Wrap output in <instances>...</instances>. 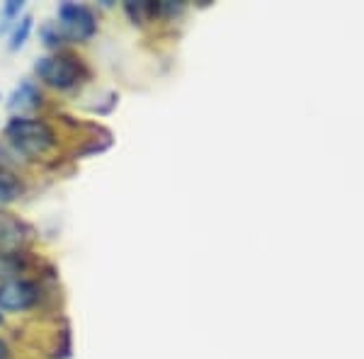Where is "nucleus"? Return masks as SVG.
Returning <instances> with one entry per match:
<instances>
[{"mask_svg": "<svg viewBox=\"0 0 364 359\" xmlns=\"http://www.w3.org/2000/svg\"><path fill=\"white\" fill-rule=\"evenodd\" d=\"M5 136L15 146L17 153L27 158L44 156L56 146L54 129L42 119H29V117H13L5 127Z\"/></svg>", "mask_w": 364, "mask_h": 359, "instance_id": "f257e3e1", "label": "nucleus"}, {"mask_svg": "<svg viewBox=\"0 0 364 359\" xmlns=\"http://www.w3.org/2000/svg\"><path fill=\"white\" fill-rule=\"evenodd\" d=\"M34 70L46 85L58 87V90H70L87 78V68L80 63V58L70 54H51L39 58Z\"/></svg>", "mask_w": 364, "mask_h": 359, "instance_id": "f03ea898", "label": "nucleus"}, {"mask_svg": "<svg viewBox=\"0 0 364 359\" xmlns=\"http://www.w3.org/2000/svg\"><path fill=\"white\" fill-rule=\"evenodd\" d=\"M58 25L66 39L73 42H85V39L95 37L97 32V20L87 5L80 3H61L58 5Z\"/></svg>", "mask_w": 364, "mask_h": 359, "instance_id": "7ed1b4c3", "label": "nucleus"}, {"mask_svg": "<svg viewBox=\"0 0 364 359\" xmlns=\"http://www.w3.org/2000/svg\"><path fill=\"white\" fill-rule=\"evenodd\" d=\"M39 301V286L29 279H8L0 284V311H27Z\"/></svg>", "mask_w": 364, "mask_h": 359, "instance_id": "20e7f679", "label": "nucleus"}, {"mask_svg": "<svg viewBox=\"0 0 364 359\" xmlns=\"http://www.w3.org/2000/svg\"><path fill=\"white\" fill-rule=\"evenodd\" d=\"M39 105H42V92H39V87L32 83V80H22L20 85L15 87V92L10 95V102L8 107L13 112H32L37 109Z\"/></svg>", "mask_w": 364, "mask_h": 359, "instance_id": "39448f33", "label": "nucleus"}, {"mask_svg": "<svg viewBox=\"0 0 364 359\" xmlns=\"http://www.w3.org/2000/svg\"><path fill=\"white\" fill-rule=\"evenodd\" d=\"M25 240V228L22 223L8 214H0V250L15 252Z\"/></svg>", "mask_w": 364, "mask_h": 359, "instance_id": "423d86ee", "label": "nucleus"}, {"mask_svg": "<svg viewBox=\"0 0 364 359\" xmlns=\"http://www.w3.org/2000/svg\"><path fill=\"white\" fill-rule=\"evenodd\" d=\"M22 194V182L0 166V202H13Z\"/></svg>", "mask_w": 364, "mask_h": 359, "instance_id": "0eeeda50", "label": "nucleus"}, {"mask_svg": "<svg viewBox=\"0 0 364 359\" xmlns=\"http://www.w3.org/2000/svg\"><path fill=\"white\" fill-rule=\"evenodd\" d=\"M25 269V262H22L20 252H5L0 250V277H3L5 282L8 279H15L17 274Z\"/></svg>", "mask_w": 364, "mask_h": 359, "instance_id": "6e6552de", "label": "nucleus"}, {"mask_svg": "<svg viewBox=\"0 0 364 359\" xmlns=\"http://www.w3.org/2000/svg\"><path fill=\"white\" fill-rule=\"evenodd\" d=\"M29 32H32V15H22L20 20L15 22L13 34H10V49L17 51L20 46H25Z\"/></svg>", "mask_w": 364, "mask_h": 359, "instance_id": "1a4fd4ad", "label": "nucleus"}, {"mask_svg": "<svg viewBox=\"0 0 364 359\" xmlns=\"http://www.w3.org/2000/svg\"><path fill=\"white\" fill-rule=\"evenodd\" d=\"M22 8H25L22 0H8V3L3 5V15H0V32H5L10 25L15 27V22L20 20Z\"/></svg>", "mask_w": 364, "mask_h": 359, "instance_id": "9d476101", "label": "nucleus"}, {"mask_svg": "<svg viewBox=\"0 0 364 359\" xmlns=\"http://www.w3.org/2000/svg\"><path fill=\"white\" fill-rule=\"evenodd\" d=\"M39 34H42V39H44V44L46 46H58L63 42V32L58 29V25H54V22H46V25L39 29Z\"/></svg>", "mask_w": 364, "mask_h": 359, "instance_id": "9b49d317", "label": "nucleus"}, {"mask_svg": "<svg viewBox=\"0 0 364 359\" xmlns=\"http://www.w3.org/2000/svg\"><path fill=\"white\" fill-rule=\"evenodd\" d=\"M0 359H10V350H8V345L0 340Z\"/></svg>", "mask_w": 364, "mask_h": 359, "instance_id": "f8f14e48", "label": "nucleus"}, {"mask_svg": "<svg viewBox=\"0 0 364 359\" xmlns=\"http://www.w3.org/2000/svg\"><path fill=\"white\" fill-rule=\"evenodd\" d=\"M0 326H3V314H0Z\"/></svg>", "mask_w": 364, "mask_h": 359, "instance_id": "ddd939ff", "label": "nucleus"}]
</instances>
